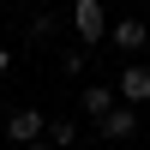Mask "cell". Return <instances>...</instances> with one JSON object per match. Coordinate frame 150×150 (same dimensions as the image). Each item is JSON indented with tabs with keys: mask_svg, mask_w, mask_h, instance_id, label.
I'll list each match as a JSON object with an SVG mask.
<instances>
[{
	"mask_svg": "<svg viewBox=\"0 0 150 150\" xmlns=\"http://www.w3.org/2000/svg\"><path fill=\"white\" fill-rule=\"evenodd\" d=\"M72 36L78 42H102L108 36V6L102 0H72Z\"/></svg>",
	"mask_w": 150,
	"mask_h": 150,
	"instance_id": "cell-1",
	"label": "cell"
},
{
	"mask_svg": "<svg viewBox=\"0 0 150 150\" xmlns=\"http://www.w3.org/2000/svg\"><path fill=\"white\" fill-rule=\"evenodd\" d=\"M96 132H102L108 144H126L132 132H138V108H132V102H114L102 120H96Z\"/></svg>",
	"mask_w": 150,
	"mask_h": 150,
	"instance_id": "cell-2",
	"label": "cell"
},
{
	"mask_svg": "<svg viewBox=\"0 0 150 150\" xmlns=\"http://www.w3.org/2000/svg\"><path fill=\"white\" fill-rule=\"evenodd\" d=\"M48 132V114H36V108H12L6 114V144H36Z\"/></svg>",
	"mask_w": 150,
	"mask_h": 150,
	"instance_id": "cell-3",
	"label": "cell"
},
{
	"mask_svg": "<svg viewBox=\"0 0 150 150\" xmlns=\"http://www.w3.org/2000/svg\"><path fill=\"white\" fill-rule=\"evenodd\" d=\"M114 90H120V102H150V66H138V60H132V66H120V78H114Z\"/></svg>",
	"mask_w": 150,
	"mask_h": 150,
	"instance_id": "cell-4",
	"label": "cell"
},
{
	"mask_svg": "<svg viewBox=\"0 0 150 150\" xmlns=\"http://www.w3.org/2000/svg\"><path fill=\"white\" fill-rule=\"evenodd\" d=\"M108 36H114L120 54H138V48L150 42V24H144V18H114V24H108Z\"/></svg>",
	"mask_w": 150,
	"mask_h": 150,
	"instance_id": "cell-5",
	"label": "cell"
},
{
	"mask_svg": "<svg viewBox=\"0 0 150 150\" xmlns=\"http://www.w3.org/2000/svg\"><path fill=\"white\" fill-rule=\"evenodd\" d=\"M78 102H84V114H90V120H102L108 108L120 102V90H114V84H84V96H78Z\"/></svg>",
	"mask_w": 150,
	"mask_h": 150,
	"instance_id": "cell-6",
	"label": "cell"
},
{
	"mask_svg": "<svg viewBox=\"0 0 150 150\" xmlns=\"http://www.w3.org/2000/svg\"><path fill=\"white\" fill-rule=\"evenodd\" d=\"M42 138L54 144V150H72V144H78V126H72V120H48V132H42Z\"/></svg>",
	"mask_w": 150,
	"mask_h": 150,
	"instance_id": "cell-7",
	"label": "cell"
},
{
	"mask_svg": "<svg viewBox=\"0 0 150 150\" xmlns=\"http://www.w3.org/2000/svg\"><path fill=\"white\" fill-rule=\"evenodd\" d=\"M60 72H66V78H78V72H84V48H66V54H60Z\"/></svg>",
	"mask_w": 150,
	"mask_h": 150,
	"instance_id": "cell-8",
	"label": "cell"
},
{
	"mask_svg": "<svg viewBox=\"0 0 150 150\" xmlns=\"http://www.w3.org/2000/svg\"><path fill=\"white\" fill-rule=\"evenodd\" d=\"M6 66H12V48H6V42H0V78H6Z\"/></svg>",
	"mask_w": 150,
	"mask_h": 150,
	"instance_id": "cell-9",
	"label": "cell"
},
{
	"mask_svg": "<svg viewBox=\"0 0 150 150\" xmlns=\"http://www.w3.org/2000/svg\"><path fill=\"white\" fill-rule=\"evenodd\" d=\"M18 150H54V144H48V138H36V144H18Z\"/></svg>",
	"mask_w": 150,
	"mask_h": 150,
	"instance_id": "cell-10",
	"label": "cell"
},
{
	"mask_svg": "<svg viewBox=\"0 0 150 150\" xmlns=\"http://www.w3.org/2000/svg\"><path fill=\"white\" fill-rule=\"evenodd\" d=\"M108 150H120V144H108Z\"/></svg>",
	"mask_w": 150,
	"mask_h": 150,
	"instance_id": "cell-11",
	"label": "cell"
},
{
	"mask_svg": "<svg viewBox=\"0 0 150 150\" xmlns=\"http://www.w3.org/2000/svg\"><path fill=\"white\" fill-rule=\"evenodd\" d=\"M144 6H150V0H144Z\"/></svg>",
	"mask_w": 150,
	"mask_h": 150,
	"instance_id": "cell-12",
	"label": "cell"
}]
</instances>
